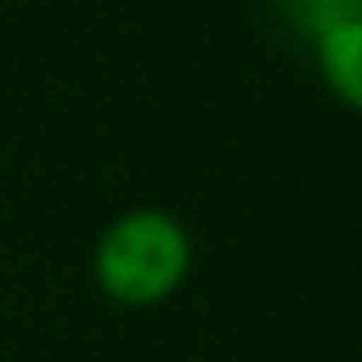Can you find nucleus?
<instances>
[{
	"instance_id": "2",
	"label": "nucleus",
	"mask_w": 362,
	"mask_h": 362,
	"mask_svg": "<svg viewBox=\"0 0 362 362\" xmlns=\"http://www.w3.org/2000/svg\"><path fill=\"white\" fill-rule=\"evenodd\" d=\"M308 42H312V60H317L321 83L335 92V101L344 110H354L362 101V14L317 28Z\"/></svg>"
},
{
	"instance_id": "3",
	"label": "nucleus",
	"mask_w": 362,
	"mask_h": 362,
	"mask_svg": "<svg viewBox=\"0 0 362 362\" xmlns=\"http://www.w3.org/2000/svg\"><path fill=\"white\" fill-rule=\"evenodd\" d=\"M293 14H298L303 33L312 37L317 28L339 23V18H354V14H362V9H358V0H293Z\"/></svg>"
},
{
	"instance_id": "1",
	"label": "nucleus",
	"mask_w": 362,
	"mask_h": 362,
	"mask_svg": "<svg viewBox=\"0 0 362 362\" xmlns=\"http://www.w3.org/2000/svg\"><path fill=\"white\" fill-rule=\"evenodd\" d=\"M193 271V234L165 206H133L97 234L92 280L119 308H160Z\"/></svg>"
}]
</instances>
